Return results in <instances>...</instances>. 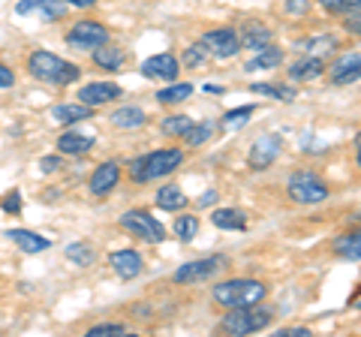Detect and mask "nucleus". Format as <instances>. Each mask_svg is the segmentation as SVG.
<instances>
[{
  "instance_id": "1",
  "label": "nucleus",
  "mask_w": 361,
  "mask_h": 337,
  "mask_svg": "<svg viewBox=\"0 0 361 337\" xmlns=\"http://www.w3.org/2000/svg\"><path fill=\"white\" fill-rule=\"evenodd\" d=\"M184 160H187V154L180 148H160L145 157H135L127 172L133 184H151V181H160V178L178 172L184 166Z\"/></svg>"
},
{
  "instance_id": "2",
  "label": "nucleus",
  "mask_w": 361,
  "mask_h": 337,
  "mask_svg": "<svg viewBox=\"0 0 361 337\" xmlns=\"http://www.w3.org/2000/svg\"><path fill=\"white\" fill-rule=\"evenodd\" d=\"M27 73L37 78V82H49V85H73L82 78V70L75 63L58 58L54 51H45V49H37L27 54Z\"/></svg>"
},
{
  "instance_id": "3",
  "label": "nucleus",
  "mask_w": 361,
  "mask_h": 337,
  "mask_svg": "<svg viewBox=\"0 0 361 337\" xmlns=\"http://www.w3.org/2000/svg\"><path fill=\"white\" fill-rule=\"evenodd\" d=\"M268 295V286L262 280H250V277H232L223 280L211 289V298L217 301L220 307H247V305H262Z\"/></svg>"
},
{
  "instance_id": "4",
  "label": "nucleus",
  "mask_w": 361,
  "mask_h": 337,
  "mask_svg": "<svg viewBox=\"0 0 361 337\" xmlns=\"http://www.w3.org/2000/svg\"><path fill=\"white\" fill-rule=\"evenodd\" d=\"M274 313L271 307L262 305H247V307H229V313L220 319V331L232 334V337H244V334H256L271 325Z\"/></svg>"
},
{
  "instance_id": "5",
  "label": "nucleus",
  "mask_w": 361,
  "mask_h": 337,
  "mask_svg": "<svg viewBox=\"0 0 361 337\" xmlns=\"http://www.w3.org/2000/svg\"><path fill=\"white\" fill-rule=\"evenodd\" d=\"M286 193L292 202H298V205H319L331 196L329 184L322 181L316 172H307V168H301V172H292L289 181H286Z\"/></svg>"
},
{
  "instance_id": "6",
  "label": "nucleus",
  "mask_w": 361,
  "mask_h": 337,
  "mask_svg": "<svg viewBox=\"0 0 361 337\" xmlns=\"http://www.w3.org/2000/svg\"><path fill=\"white\" fill-rule=\"evenodd\" d=\"M121 226L127 229L133 238H142L148 244H160L166 241V226L154 214H148L145 208H130L121 214Z\"/></svg>"
},
{
  "instance_id": "7",
  "label": "nucleus",
  "mask_w": 361,
  "mask_h": 337,
  "mask_svg": "<svg viewBox=\"0 0 361 337\" xmlns=\"http://www.w3.org/2000/svg\"><path fill=\"white\" fill-rule=\"evenodd\" d=\"M109 39H111L109 27L99 25V21H94V18L75 21V25L70 27V33H66V46L82 49V51H90V49L103 46V42H109Z\"/></svg>"
},
{
  "instance_id": "8",
  "label": "nucleus",
  "mask_w": 361,
  "mask_h": 337,
  "mask_svg": "<svg viewBox=\"0 0 361 337\" xmlns=\"http://www.w3.org/2000/svg\"><path fill=\"white\" fill-rule=\"evenodd\" d=\"M223 265H226L223 256H205V259H193V262H184L180 268H175L172 280H175V283H180V286L205 283V280H211Z\"/></svg>"
},
{
  "instance_id": "9",
  "label": "nucleus",
  "mask_w": 361,
  "mask_h": 337,
  "mask_svg": "<svg viewBox=\"0 0 361 337\" xmlns=\"http://www.w3.org/2000/svg\"><path fill=\"white\" fill-rule=\"evenodd\" d=\"M202 46H205L208 54H214V58L229 61L241 51V39H238V30L235 27H214V30H205Z\"/></svg>"
},
{
  "instance_id": "10",
  "label": "nucleus",
  "mask_w": 361,
  "mask_h": 337,
  "mask_svg": "<svg viewBox=\"0 0 361 337\" xmlns=\"http://www.w3.org/2000/svg\"><path fill=\"white\" fill-rule=\"evenodd\" d=\"M280 151H283V139H280L277 133H265V136H259L253 142L250 154H247V163H250L253 172H265L268 166H274Z\"/></svg>"
},
{
  "instance_id": "11",
  "label": "nucleus",
  "mask_w": 361,
  "mask_h": 337,
  "mask_svg": "<svg viewBox=\"0 0 361 337\" xmlns=\"http://www.w3.org/2000/svg\"><path fill=\"white\" fill-rule=\"evenodd\" d=\"M118 184H121V163H115V160L99 163L87 178V190H90V196H97V199H103L111 190H118Z\"/></svg>"
},
{
  "instance_id": "12",
  "label": "nucleus",
  "mask_w": 361,
  "mask_h": 337,
  "mask_svg": "<svg viewBox=\"0 0 361 337\" xmlns=\"http://www.w3.org/2000/svg\"><path fill=\"white\" fill-rule=\"evenodd\" d=\"M121 97H123L121 85H111V82H87V85L78 87V103H85L90 109L115 103V99H121Z\"/></svg>"
},
{
  "instance_id": "13",
  "label": "nucleus",
  "mask_w": 361,
  "mask_h": 337,
  "mask_svg": "<svg viewBox=\"0 0 361 337\" xmlns=\"http://www.w3.org/2000/svg\"><path fill=\"white\" fill-rule=\"evenodd\" d=\"M180 73V61L175 58L172 51H163V54H154L142 63V75L145 78H160V82H175Z\"/></svg>"
},
{
  "instance_id": "14",
  "label": "nucleus",
  "mask_w": 361,
  "mask_h": 337,
  "mask_svg": "<svg viewBox=\"0 0 361 337\" xmlns=\"http://www.w3.org/2000/svg\"><path fill=\"white\" fill-rule=\"evenodd\" d=\"M358 75H361V54H358V51H349V54L337 58V61L329 66V78H331V85H337V87L355 85Z\"/></svg>"
},
{
  "instance_id": "15",
  "label": "nucleus",
  "mask_w": 361,
  "mask_h": 337,
  "mask_svg": "<svg viewBox=\"0 0 361 337\" xmlns=\"http://www.w3.org/2000/svg\"><path fill=\"white\" fill-rule=\"evenodd\" d=\"M109 265L115 268V274H118L121 280H133V277L142 274L145 259H142L139 250L127 247V250H115V253H111V256H109Z\"/></svg>"
},
{
  "instance_id": "16",
  "label": "nucleus",
  "mask_w": 361,
  "mask_h": 337,
  "mask_svg": "<svg viewBox=\"0 0 361 337\" xmlns=\"http://www.w3.org/2000/svg\"><path fill=\"white\" fill-rule=\"evenodd\" d=\"M66 6L63 0H21L16 4V13L18 16H30V13H39L42 21H61L66 16Z\"/></svg>"
},
{
  "instance_id": "17",
  "label": "nucleus",
  "mask_w": 361,
  "mask_h": 337,
  "mask_svg": "<svg viewBox=\"0 0 361 337\" xmlns=\"http://www.w3.org/2000/svg\"><path fill=\"white\" fill-rule=\"evenodd\" d=\"M6 238L13 241L18 250H25V253H45V250L51 247V241L45 238V235L30 232V229H9V232H6Z\"/></svg>"
},
{
  "instance_id": "18",
  "label": "nucleus",
  "mask_w": 361,
  "mask_h": 337,
  "mask_svg": "<svg viewBox=\"0 0 361 337\" xmlns=\"http://www.w3.org/2000/svg\"><path fill=\"white\" fill-rule=\"evenodd\" d=\"M280 63H283V49H277V46H265V49L253 51V58L247 61L244 70H247V73H265V70H277Z\"/></svg>"
},
{
  "instance_id": "19",
  "label": "nucleus",
  "mask_w": 361,
  "mask_h": 337,
  "mask_svg": "<svg viewBox=\"0 0 361 337\" xmlns=\"http://www.w3.org/2000/svg\"><path fill=\"white\" fill-rule=\"evenodd\" d=\"M271 27L259 25V21H250V25H244V30H238V39H241V49H250V51H259L271 46Z\"/></svg>"
},
{
  "instance_id": "20",
  "label": "nucleus",
  "mask_w": 361,
  "mask_h": 337,
  "mask_svg": "<svg viewBox=\"0 0 361 337\" xmlns=\"http://www.w3.org/2000/svg\"><path fill=\"white\" fill-rule=\"evenodd\" d=\"M325 73V61L319 54H310V58H301L289 66V78L292 82H313V78H319Z\"/></svg>"
},
{
  "instance_id": "21",
  "label": "nucleus",
  "mask_w": 361,
  "mask_h": 337,
  "mask_svg": "<svg viewBox=\"0 0 361 337\" xmlns=\"http://www.w3.org/2000/svg\"><path fill=\"white\" fill-rule=\"evenodd\" d=\"M109 121H111V127H118V130H139L148 123V115H145L139 106H121L111 111Z\"/></svg>"
},
{
  "instance_id": "22",
  "label": "nucleus",
  "mask_w": 361,
  "mask_h": 337,
  "mask_svg": "<svg viewBox=\"0 0 361 337\" xmlns=\"http://www.w3.org/2000/svg\"><path fill=\"white\" fill-rule=\"evenodd\" d=\"M90 58H94V66L109 70V73H118L123 66V51L118 46H111V39L103 42V46H97V49H90Z\"/></svg>"
},
{
  "instance_id": "23",
  "label": "nucleus",
  "mask_w": 361,
  "mask_h": 337,
  "mask_svg": "<svg viewBox=\"0 0 361 337\" xmlns=\"http://www.w3.org/2000/svg\"><path fill=\"white\" fill-rule=\"evenodd\" d=\"M211 223L217 229H229V232H244L247 229V214L241 208H214L211 211Z\"/></svg>"
},
{
  "instance_id": "24",
  "label": "nucleus",
  "mask_w": 361,
  "mask_h": 337,
  "mask_svg": "<svg viewBox=\"0 0 361 337\" xmlns=\"http://www.w3.org/2000/svg\"><path fill=\"white\" fill-rule=\"evenodd\" d=\"M51 118L58 123H78V121H90L94 118V109L85 103H61L51 109Z\"/></svg>"
},
{
  "instance_id": "25",
  "label": "nucleus",
  "mask_w": 361,
  "mask_h": 337,
  "mask_svg": "<svg viewBox=\"0 0 361 337\" xmlns=\"http://www.w3.org/2000/svg\"><path fill=\"white\" fill-rule=\"evenodd\" d=\"M187 205H190V199H187V193L178 184H166V187L157 190V208H163V211H184Z\"/></svg>"
},
{
  "instance_id": "26",
  "label": "nucleus",
  "mask_w": 361,
  "mask_h": 337,
  "mask_svg": "<svg viewBox=\"0 0 361 337\" xmlns=\"http://www.w3.org/2000/svg\"><path fill=\"white\" fill-rule=\"evenodd\" d=\"M334 256L343 262H358L361 259V235L346 232L341 238H334Z\"/></svg>"
},
{
  "instance_id": "27",
  "label": "nucleus",
  "mask_w": 361,
  "mask_h": 337,
  "mask_svg": "<svg viewBox=\"0 0 361 337\" xmlns=\"http://www.w3.org/2000/svg\"><path fill=\"white\" fill-rule=\"evenodd\" d=\"M94 136H85V133H61L58 136V154H87L94 148Z\"/></svg>"
},
{
  "instance_id": "28",
  "label": "nucleus",
  "mask_w": 361,
  "mask_h": 337,
  "mask_svg": "<svg viewBox=\"0 0 361 337\" xmlns=\"http://www.w3.org/2000/svg\"><path fill=\"white\" fill-rule=\"evenodd\" d=\"M66 259H70L73 265H78V268H90L97 262V247L85 244V241H75V244L66 247Z\"/></svg>"
},
{
  "instance_id": "29",
  "label": "nucleus",
  "mask_w": 361,
  "mask_h": 337,
  "mask_svg": "<svg viewBox=\"0 0 361 337\" xmlns=\"http://www.w3.org/2000/svg\"><path fill=\"white\" fill-rule=\"evenodd\" d=\"M214 136V123H190V127H187V133H184V136H180V142H184L187 145V148H202V145H205L208 139Z\"/></svg>"
},
{
  "instance_id": "30",
  "label": "nucleus",
  "mask_w": 361,
  "mask_h": 337,
  "mask_svg": "<svg viewBox=\"0 0 361 337\" xmlns=\"http://www.w3.org/2000/svg\"><path fill=\"white\" fill-rule=\"evenodd\" d=\"M193 94V85L190 82H180V85H169L163 91H157V103L163 106H175V103H184V99Z\"/></svg>"
},
{
  "instance_id": "31",
  "label": "nucleus",
  "mask_w": 361,
  "mask_h": 337,
  "mask_svg": "<svg viewBox=\"0 0 361 337\" xmlns=\"http://www.w3.org/2000/svg\"><path fill=\"white\" fill-rule=\"evenodd\" d=\"M253 111H256V106H238V109H229V111L223 115V130H238V127H244V123L253 118Z\"/></svg>"
},
{
  "instance_id": "32",
  "label": "nucleus",
  "mask_w": 361,
  "mask_h": 337,
  "mask_svg": "<svg viewBox=\"0 0 361 337\" xmlns=\"http://www.w3.org/2000/svg\"><path fill=\"white\" fill-rule=\"evenodd\" d=\"M208 58H211V54H208V49L202 46V39H199V42H193V46L184 49V54H180V63H184L187 70H196V66H205Z\"/></svg>"
},
{
  "instance_id": "33",
  "label": "nucleus",
  "mask_w": 361,
  "mask_h": 337,
  "mask_svg": "<svg viewBox=\"0 0 361 337\" xmlns=\"http://www.w3.org/2000/svg\"><path fill=\"white\" fill-rule=\"evenodd\" d=\"M172 232H175L184 244H187V241H193V238H196V232H199V217H193V214H180V217L175 220Z\"/></svg>"
},
{
  "instance_id": "34",
  "label": "nucleus",
  "mask_w": 361,
  "mask_h": 337,
  "mask_svg": "<svg viewBox=\"0 0 361 337\" xmlns=\"http://www.w3.org/2000/svg\"><path fill=\"white\" fill-rule=\"evenodd\" d=\"M193 123V118L190 115H169V118H163V123H160V130L166 133V136H175V139H180L187 133V127Z\"/></svg>"
},
{
  "instance_id": "35",
  "label": "nucleus",
  "mask_w": 361,
  "mask_h": 337,
  "mask_svg": "<svg viewBox=\"0 0 361 337\" xmlns=\"http://www.w3.org/2000/svg\"><path fill=\"white\" fill-rule=\"evenodd\" d=\"M130 329L123 322H99V325H90L87 337H127Z\"/></svg>"
},
{
  "instance_id": "36",
  "label": "nucleus",
  "mask_w": 361,
  "mask_h": 337,
  "mask_svg": "<svg viewBox=\"0 0 361 337\" xmlns=\"http://www.w3.org/2000/svg\"><path fill=\"white\" fill-rule=\"evenodd\" d=\"M250 94H262V97H271V99H286V103L295 97L292 87H274V85H265V82L250 85Z\"/></svg>"
},
{
  "instance_id": "37",
  "label": "nucleus",
  "mask_w": 361,
  "mask_h": 337,
  "mask_svg": "<svg viewBox=\"0 0 361 337\" xmlns=\"http://www.w3.org/2000/svg\"><path fill=\"white\" fill-rule=\"evenodd\" d=\"M319 6L331 16H343V13H349V9L361 6V0H319Z\"/></svg>"
},
{
  "instance_id": "38",
  "label": "nucleus",
  "mask_w": 361,
  "mask_h": 337,
  "mask_svg": "<svg viewBox=\"0 0 361 337\" xmlns=\"http://www.w3.org/2000/svg\"><path fill=\"white\" fill-rule=\"evenodd\" d=\"M0 208H4V214H21V193L18 190H9V193L0 199Z\"/></svg>"
},
{
  "instance_id": "39",
  "label": "nucleus",
  "mask_w": 361,
  "mask_h": 337,
  "mask_svg": "<svg viewBox=\"0 0 361 337\" xmlns=\"http://www.w3.org/2000/svg\"><path fill=\"white\" fill-rule=\"evenodd\" d=\"M334 49V37H313V39H304L298 42V51H313V49Z\"/></svg>"
},
{
  "instance_id": "40",
  "label": "nucleus",
  "mask_w": 361,
  "mask_h": 337,
  "mask_svg": "<svg viewBox=\"0 0 361 337\" xmlns=\"http://www.w3.org/2000/svg\"><path fill=\"white\" fill-rule=\"evenodd\" d=\"M39 168H42L45 175L58 172V168H63V154H49V157H42V160H39Z\"/></svg>"
},
{
  "instance_id": "41",
  "label": "nucleus",
  "mask_w": 361,
  "mask_h": 337,
  "mask_svg": "<svg viewBox=\"0 0 361 337\" xmlns=\"http://www.w3.org/2000/svg\"><path fill=\"white\" fill-rule=\"evenodd\" d=\"M358 9H361V6H355V9H349V13H343V16H346L343 27L353 33V37H358V30H361V25H358V21H361V13H358Z\"/></svg>"
},
{
  "instance_id": "42",
  "label": "nucleus",
  "mask_w": 361,
  "mask_h": 337,
  "mask_svg": "<svg viewBox=\"0 0 361 337\" xmlns=\"http://www.w3.org/2000/svg\"><path fill=\"white\" fill-rule=\"evenodd\" d=\"M9 87H16V73L6 63H0V91H9Z\"/></svg>"
},
{
  "instance_id": "43",
  "label": "nucleus",
  "mask_w": 361,
  "mask_h": 337,
  "mask_svg": "<svg viewBox=\"0 0 361 337\" xmlns=\"http://www.w3.org/2000/svg\"><path fill=\"white\" fill-rule=\"evenodd\" d=\"M310 0H286V13L289 16H307Z\"/></svg>"
},
{
  "instance_id": "44",
  "label": "nucleus",
  "mask_w": 361,
  "mask_h": 337,
  "mask_svg": "<svg viewBox=\"0 0 361 337\" xmlns=\"http://www.w3.org/2000/svg\"><path fill=\"white\" fill-rule=\"evenodd\" d=\"M313 331L310 329H304V325H295V329H280L277 337H310Z\"/></svg>"
},
{
  "instance_id": "45",
  "label": "nucleus",
  "mask_w": 361,
  "mask_h": 337,
  "mask_svg": "<svg viewBox=\"0 0 361 337\" xmlns=\"http://www.w3.org/2000/svg\"><path fill=\"white\" fill-rule=\"evenodd\" d=\"M66 6H78V9H85V6H97L99 0H63Z\"/></svg>"
},
{
  "instance_id": "46",
  "label": "nucleus",
  "mask_w": 361,
  "mask_h": 337,
  "mask_svg": "<svg viewBox=\"0 0 361 337\" xmlns=\"http://www.w3.org/2000/svg\"><path fill=\"white\" fill-rule=\"evenodd\" d=\"M214 202H217V193H214V190H208V193H202L199 196V205L205 208V205H214Z\"/></svg>"
},
{
  "instance_id": "47",
  "label": "nucleus",
  "mask_w": 361,
  "mask_h": 337,
  "mask_svg": "<svg viewBox=\"0 0 361 337\" xmlns=\"http://www.w3.org/2000/svg\"><path fill=\"white\" fill-rule=\"evenodd\" d=\"M205 91H208V94H223V87H220V85H205Z\"/></svg>"
}]
</instances>
